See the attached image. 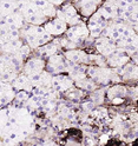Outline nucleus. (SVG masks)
<instances>
[{
  "label": "nucleus",
  "instance_id": "obj_3",
  "mask_svg": "<svg viewBox=\"0 0 138 146\" xmlns=\"http://www.w3.org/2000/svg\"><path fill=\"white\" fill-rule=\"evenodd\" d=\"M87 53H95L96 52V50H95V47H92V46H90V47H87L86 50H85Z\"/></svg>",
  "mask_w": 138,
  "mask_h": 146
},
{
  "label": "nucleus",
  "instance_id": "obj_1",
  "mask_svg": "<svg viewBox=\"0 0 138 146\" xmlns=\"http://www.w3.org/2000/svg\"><path fill=\"white\" fill-rule=\"evenodd\" d=\"M69 135L72 138H77V139H81V132L78 130H70L69 131Z\"/></svg>",
  "mask_w": 138,
  "mask_h": 146
},
{
  "label": "nucleus",
  "instance_id": "obj_2",
  "mask_svg": "<svg viewBox=\"0 0 138 146\" xmlns=\"http://www.w3.org/2000/svg\"><path fill=\"white\" fill-rule=\"evenodd\" d=\"M107 146H121V145H119V143H118L117 140H115V139H111V140H109V143H107Z\"/></svg>",
  "mask_w": 138,
  "mask_h": 146
},
{
  "label": "nucleus",
  "instance_id": "obj_4",
  "mask_svg": "<svg viewBox=\"0 0 138 146\" xmlns=\"http://www.w3.org/2000/svg\"><path fill=\"white\" fill-rule=\"evenodd\" d=\"M133 146H138V139H136V140L133 141Z\"/></svg>",
  "mask_w": 138,
  "mask_h": 146
}]
</instances>
